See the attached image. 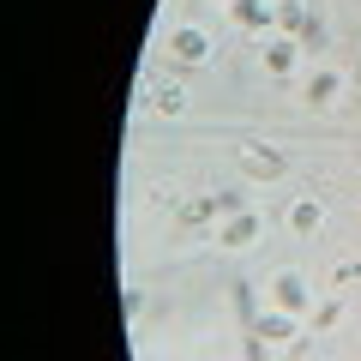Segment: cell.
<instances>
[{
	"label": "cell",
	"mask_w": 361,
	"mask_h": 361,
	"mask_svg": "<svg viewBox=\"0 0 361 361\" xmlns=\"http://www.w3.org/2000/svg\"><path fill=\"white\" fill-rule=\"evenodd\" d=\"M229 13H235V25L259 30V37H277V6H271V0H235Z\"/></svg>",
	"instance_id": "obj_1"
},
{
	"label": "cell",
	"mask_w": 361,
	"mask_h": 361,
	"mask_svg": "<svg viewBox=\"0 0 361 361\" xmlns=\"http://www.w3.org/2000/svg\"><path fill=\"white\" fill-rule=\"evenodd\" d=\"M253 241H259V217L253 211H235V217L217 229V247H229V253H241V247H253Z\"/></svg>",
	"instance_id": "obj_2"
},
{
	"label": "cell",
	"mask_w": 361,
	"mask_h": 361,
	"mask_svg": "<svg viewBox=\"0 0 361 361\" xmlns=\"http://www.w3.org/2000/svg\"><path fill=\"white\" fill-rule=\"evenodd\" d=\"M271 295H277L283 313H307V283H301L295 271H277V277H271Z\"/></svg>",
	"instance_id": "obj_3"
},
{
	"label": "cell",
	"mask_w": 361,
	"mask_h": 361,
	"mask_svg": "<svg viewBox=\"0 0 361 361\" xmlns=\"http://www.w3.org/2000/svg\"><path fill=\"white\" fill-rule=\"evenodd\" d=\"M295 61H301V49H295L289 37H271V42H265V73H271V78H289V73H295Z\"/></svg>",
	"instance_id": "obj_4"
},
{
	"label": "cell",
	"mask_w": 361,
	"mask_h": 361,
	"mask_svg": "<svg viewBox=\"0 0 361 361\" xmlns=\"http://www.w3.org/2000/svg\"><path fill=\"white\" fill-rule=\"evenodd\" d=\"M169 49H175V61H211V37L205 30H175V42H169Z\"/></svg>",
	"instance_id": "obj_5"
},
{
	"label": "cell",
	"mask_w": 361,
	"mask_h": 361,
	"mask_svg": "<svg viewBox=\"0 0 361 361\" xmlns=\"http://www.w3.org/2000/svg\"><path fill=\"white\" fill-rule=\"evenodd\" d=\"M319 223H325L319 199H295V205H289V229H295V235H319Z\"/></svg>",
	"instance_id": "obj_6"
},
{
	"label": "cell",
	"mask_w": 361,
	"mask_h": 361,
	"mask_svg": "<svg viewBox=\"0 0 361 361\" xmlns=\"http://www.w3.org/2000/svg\"><path fill=\"white\" fill-rule=\"evenodd\" d=\"M307 6L301 0H277V37H307Z\"/></svg>",
	"instance_id": "obj_7"
},
{
	"label": "cell",
	"mask_w": 361,
	"mask_h": 361,
	"mask_svg": "<svg viewBox=\"0 0 361 361\" xmlns=\"http://www.w3.org/2000/svg\"><path fill=\"white\" fill-rule=\"evenodd\" d=\"M253 331L265 337V343H283V337H295V313H283V307H277V313H259Z\"/></svg>",
	"instance_id": "obj_8"
},
{
	"label": "cell",
	"mask_w": 361,
	"mask_h": 361,
	"mask_svg": "<svg viewBox=\"0 0 361 361\" xmlns=\"http://www.w3.org/2000/svg\"><path fill=\"white\" fill-rule=\"evenodd\" d=\"M151 109H157V115H180V109H187V90H180L175 78H157V90H151Z\"/></svg>",
	"instance_id": "obj_9"
},
{
	"label": "cell",
	"mask_w": 361,
	"mask_h": 361,
	"mask_svg": "<svg viewBox=\"0 0 361 361\" xmlns=\"http://www.w3.org/2000/svg\"><path fill=\"white\" fill-rule=\"evenodd\" d=\"M211 211H217V199H187V205H180V229H199V223H211Z\"/></svg>",
	"instance_id": "obj_10"
},
{
	"label": "cell",
	"mask_w": 361,
	"mask_h": 361,
	"mask_svg": "<svg viewBox=\"0 0 361 361\" xmlns=\"http://www.w3.org/2000/svg\"><path fill=\"white\" fill-rule=\"evenodd\" d=\"M247 157H253V169H265V175H277V169H283V157L265 151V145H253V139H247Z\"/></svg>",
	"instance_id": "obj_11"
},
{
	"label": "cell",
	"mask_w": 361,
	"mask_h": 361,
	"mask_svg": "<svg viewBox=\"0 0 361 361\" xmlns=\"http://www.w3.org/2000/svg\"><path fill=\"white\" fill-rule=\"evenodd\" d=\"M337 319H343L337 301H319V307H313V331H337Z\"/></svg>",
	"instance_id": "obj_12"
},
{
	"label": "cell",
	"mask_w": 361,
	"mask_h": 361,
	"mask_svg": "<svg viewBox=\"0 0 361 361\" xmlns=\"http://www.w3.org/2000/svg\"><path fill=\"white\" fill-rule=\"evenodd\" d=\"M331 97H337V73H319L307 85V103H331Z\"/></svg>",
	"instance_id": "obj_13"
},
{
	"label": "cell",
	"mask_w": 361,
	"mask_h": 361,
	"mask_svg": "<svg viewBox=\"0 0 361 361\" xmlns=\"http://www.w3.org/2000/svg\"><path fill=\"white\" fill-rule=\"evenodd\" d=\"M331 283H337V289L361 283V259H343V265H331Z\"/></svg>",
	"instance_id": "obj_14"
}]
</instances>
